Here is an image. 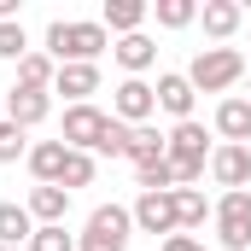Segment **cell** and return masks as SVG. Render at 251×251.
<instances>
[{
  "instance_id": "obj_15",
  "label": "cell",
  "mask_w": 251,
  "mask_h": 251,
  "mask_svg": "<svg viewBox=\"0 0 251 251\" xmlns=\"http://www.w3.org/2000/svg\"><path fill=\"white\" fill-rule=\"evenodd\" d=\"M29 216H35L41 228H64V216H70V193H64V187H35V193H29Z\"/></svg>"
},
{
  "instance_id": "obj_7",
  "label": "cell",
  "mask_w": 251,
  "mask_h": 251,
  "mask_svg": "<svg viewBox=\"0 0 251 251\" xmlns=\"http://www.w3.org/2000/svg\"><path fill=\"white\" fill-rule=\"evenodd\" d=\"M152 111H158V94H152L140 76H128L123 88H117V100H111V117H117V123H128V128H140Z\"/></svg>"
},
{
  "instance_id": "obj_10",
  "label": "cell",
  "mask_w": 251,
  "mask_h": 251,
  "mask_svg": "<svg viewBox=\"0 0 251 251\" xmlns=\"http://www.w3.org/2000/svg\"><path fill=\"white\" fill-rule=\"evenodd\" d=\"M216 134H222V146H246L251 140V100L246 94H234V100L216 105Z\"/></svg>"
},
{
  "instance_id": "obj_16",
  "label": "cell",
  "mask_w": 251,
  "mask_h": 251,
  "mask_svg": "<svg viewBox=\"0 0 251 251\" xmlns=\"http://www.w3.org/2000/svg\"><path fill=\"white\" fill-rule=\"evenodd\" d=\"M199 18H204V35H210V41H228V35L240 29V18H246V12H240V0H204V6H199Z\"/></svg>"
},
{
  "instance_id": "obj_26",
  "label": "cell",
  "mask_w": 251,
  "mask_h": 251,
  "mask_svg": "<svg viewBox=\"0 0 251 251\" xmlns=\"http://www.w3.org/2000/svg\"><path fill=\"white\" fill-rule=\"evenodd\" d=\"M88 181H94V158H88V152H70V158H64V176H59V187L70 193V187H88Z\"/></svg>"
},
{
  "instance_id": "obj_21",
  "label": "cell",
  "mask_w": 251,
  "mask_h": 251,
  "mask_svg": "<svg viewBox=\"0 0 251 251\" xmlns=\"http://www.w3.org/2000/svg\"><path fill=\"white\" fill-rule=\"evenodd\" d=\"M53 76H59V64L47 59L41 47L18 59V88H41V94H53Z\"/></svg>"
},
{
  "instance_id": "obj_2",
  "label": "cell",
  "mask_w": 251,
  "mask_h": 251,
  "mask_svg": "<svg viewBox=\"0 0 251 251\" xmlns=\"http://www.w3.org/2000/svg\"><path fill=\"white\" fill-rule=\"evenodd\" d=\"M193 94H228L234 82H246V53L240 47H204L187 70Z\"/></svg>"
},
{
  "instance_id": "obj_6",
  "label": "cell",
  "mask_w": 251,
  "mask_h": 251,
  "mask_svg": "<svg viewBox=\"0 0 251 251\" xmlns=\"http://www.w3.org/2000/svg\"><path fill=\"white\" fill-rule=\"evenodd\" d=\"M134 228L140 234H164V240L181 234L176 228V193H140L134 199Z\"/></svg>"
},
{
  "instance_id": "obj_1",
  "label": "cell",
  "mask_w": 251,
  "mask_h": 251,
  "mask_svg": "<svg viewBox=\"0 0 251 251\" xmlns=\"http://www.w3.org/2000/svg\"><path fill=\"white\" fill-rule=\"evenodd\" d=\"M111 47V35H105V24H76V18H59V24H47V59L53 64H94L100 53Z\"/></svg>"
},
{
  "instance_id": "obj_12",
  "label": "cell",
  "mask_w": 251,
  "mask_h": 251,
  "mask_svg": "<svg viewBox=\"0 0 251 251\" xmlns=\"http://www.w3.org/2000/svg\"><path fill=\"white\" fill-rule=\"evenodd\" d=\"M53 94H64L70 105H88V94H100V64H59Z\"/></svg>"
},
{
  "instance_id": "obj_29",
  "label": "cell",
  "mask_w": 251,
  "mask_h": 251,
  "mask_svg": "<svg viewBox=\"0 0 251 251\" xmlns=\"http://www.w3.org/2000/svg\"><path fill=\"white\" fill-rule=\"evenodd\" d=\"M128 134H134V128L111 117V128H105V140H100V152H105V158H123V152H128Z\"/></svg>"
},
{
  "instance_id": "obj_17",
  "label": "cell",
  "mask_w": 251,
  "mask_h": 251,
  "mask_svg": "<svg viewBox=\"0 0 251 251\" xmlns=\"http://www.w3.org/2000/svg\"><path fill=\"white\" fill-rule=\"evenodd\" d=\"M164 152H170V134H158L152 123H140L134 134H128V152H123V158L134 164V170H146V164H158Z\"/></svg>"
},
{
  "instance_id": "obj_24",
  "label": "cell",
  "mask_w": 251,
  "mask_h": 251,
  "mask_svg": "<svg viewBox=\"0 0 251 251\" xmlns=\"http://www.w3.org/2000/svg\"><path fill=\"white\" fill-rule=\"evenodd\" d=\"M134 181H140V193H176V170H170V158H158V164L134 170Z\"/></svg>"
},
{
  "instance_id": "obj_28",
  "label": "cell",
  "mask_w": 251,
  "mask_h": 251,
  "mask_svg": "<svg viewBox=\"0 0 251 251\" xmlns=\"http://www.w3.org/2000/svg\"><path fill=\"white\" fill-rule=\"evenodd\" d=\"M24 251H76V234H64V228H35V240Z\"/></svg>"
},
{
  "instance_id": "obj_4",
  "label": "cell",
  "mask_w": 251,
  "mask_h": 251,
  "mask_svg": "<svg viewBox=\"0 0 251 251\" xmlns=\"http://www.w3.org/2000/svg\"><path fill=\"white\" fill-rule=\"evenodd\" d=\"M216 240L228 251L251 246V193H222L216 199Z\"/></svg>"
},
{
  "instance_id": "obj_19",
  "label": "cell",
  "mask_w": 251,
  "mask_h": 251,
  "mask_svg": "<svg viewBox=\"0 0 251 251\" xmlns=\"http://www.w3.org/2000/svg\"><path fill=\"white\" fill-rule=\"evenodd\" d=\"M111 53H117V64H123L128 76H140V70H152V64H158V41H152V35H123Z\"/></svg>"
},
{
  "instance_id": "obj_3",
  "label": "cell",
  "mask_w": 251,
  "mask_h": 251,
  "mask_svg": "<svg viewBox=\"0 0 251 251\" xmlns=\"http://www.w3.org/2000/svg\"><path fill=\"white\" fill-rule=\"evenodd\" d=\"M128 234H134V210L100 204V210L88 216V228L76 234V251H128Z\"/></svg>"
},
{
  "instance_id": "obj_25",
  "label": "cell",
  "mask_w": 251,
  "mask_h": 251,
  "mask_svg": "<svg viewBox=\"0 0 251 251\" xmlns=\"http://www.w3.org/2000/svg\"><path fill=\"white\" fill-rule=\"evenodd\" d=\"M152 12H158V24H164V29H187L193 18H199V6H193V0H158Z\"/></svg>"
},
{
  "instance_id": "obj_30",
  "label": "cell",
  "mask_w": 251,
  "mask_h": 251,
  "mask_svg": "<svg viewBox=\"0 0 251 251\" xmlns=\"http://www.w3.org/2000/svg\"><path fill=\"white\" fill-rule=\"evenodd\" d=\"M164 251H210V246H204V240H193V234H170Z\"/></svg>"
},
{
  "instance_id": "obj_9",
  "label": "cell",
  "mask_w": 251,
  "mask_h": 251,
  "mask_svg": "<svg viewBox=\"0 0 251 251\" xmlns=\"http://www.w3.org/2000/svg\"><path fill=\"white\" fill-rule=\"evenodd\" d=\"M164 158H176V164H210V134H204V123L199 117H187V123L170 128V152Z\"/></svg>"
},
{
  "instance_id": "obj_20",
  "label": "cell",
  "mask_w": 251,
  "mask_h": 251,
  "mask_svg": "<svg viewBox=\"0 0 251 251\" xmlns=\"http://www.w3.org/2000/svg\"><path fill=\"white\" fill-rule=\"evenodd\" d=\"M35 240V216H29V204H0V246H29Z\"/></svg>"
},
{
  "instance_id": "obj_11",
  "label": "cell",
  "mask_w": 251,
  "mask_h": 251,
  "mask_svg": "<svg viewBox=\"0 0 251 251\" xmlns=\"http://www.w3.org/2000/svg\"><path fill=\"white\" fill-rule=\"evenodd\" d=\"M47 111H53V100H47L41 88H12V94H6V123H18V128L47 123Z\"/></svg>"
},
{
  "instance_id": "obj_31",
  "label": "cell",
  "mask_w": 251,
  "mask_h": 251,
  "mask_svg": "<svg viewBox=\"0 0 251 251\" xmlns=\"http://www.w3.org/2000/svg\"><path fill=\"white\" fill-rule=\"evenodd\" d=\"M0 251H18V246H0Z\"/></svg>"
},
{
  "instance_id": "obj_13",
  "label": "cell",
  "mask_w": 251,
  "mask_h": 251,
  "mask_svg": "<svg viewBox=\"0 0 251 251\" xmlns=\"http://www.w3.org/2000/svg\"><path fill=\"white\" fill-rule=\"evenodd\" d=\"M152 94H158V111H170L176 123H187V117H193V100H199V94H193V82H187V76H176V70H164Z\"/></svg>"
},
{
  "instance_id": "obj_23",
  "label": "cell",
  "mask_w": 251,
  "mask_h": 251,
  "mask_svg": "<svg viewBox=\"0 0 251 251\" xmlns=\"http://www.w3.org/2000/svg\"><path fill=\"white\" fill-rule=\"evenodd\" d=\"M18 158H29V128L0 117V164H18Z\"/></svg>"
},
{
  "instance_id": "obj_27",
  "label": "cell",
  "mask_w": 251,
  "mask_h": 251,
  "mask_svg": "<svg viewBox=\"0 0 251 251\" xmlns=\"http://www.w3.org/2000/svg\"><path fill=\"white\" fill-rule=\"evenodd\" d=\"M24 53H35L29 35H24V24H0V59H24Z\"/></svg>"
},
{
  "instance_id": "obj_8",
  "label": "cell",
  "mask_w": 251,
  "mask_h": 251,
  "mask_svg": "<svg viewBox=\"0 0 251 251\" xmlns=\"http://www.w3.org/2000/svg\"><path fill=\"white\" fill-rule=\"evenodd\" d=\"M210 176H216V187L246 193V181H251V146H216V152H210Z\"/></svg>"
},
{
  "instance_id": "obj_18",
  "label": "cell",
  "mask_w": 251,
  "mask_h": 251,
  "mask_svg": "<svg viewBox=\"0 0 251 251\" xmlns=\"http://www.w3.org/2000/svg\"><path fill=\"white\" fill-rule=\"evenodd\" d=\"M146 12H152L146 0H105V18H100V24H105V35H111V29H117V35H140Z\"/></svg>"
},
{
  "instance_id": "obj_5",
  "label": "cell",
  "mask_w": 251,
  "mask_h": 251,
  "mask_svg": "<svg viewBox=\"0 0 251 251\" xmlns=\"http://www.w3.org/2000/svg\"><path fill=\"white\" fill-rule=\"evenodd\" d=\"M105 128H111V117H105L94 100H88V105H70V111H64V146H70V152H100Z\"/></svg>"
},
{
  "instance_id": "obj_22",
  "label": "cell",
  "mask_w": 251,
  "mask_h": 251,
  "mask_svg": "<svg viewBox=\"0 0 251 251\" xmlns=\"http://www.w3.org/2000/svg\"><path fill=\"white\" fill-rule=\"evenodd\" d=\"M204 216H216V204H204V193L176 187V228H204Z\"/></svg>"
},
{
  "instance_id": "obj_32",
  "label": "cell",
  "mask_w": 251,
  "mask_h": 251,
  "mask_svg": "<svg viewBox=\"0 0 251 251\" xmlns=\"http://www.w3.org/2000/svg\"><path fill=\"white\" fill-rule=\"evenodd\" d=\"M246 100H251V94H246Z\"/></svg>"
},
{
  "instance_id": "obj_14",
  "label": "cell",
  "mask_w": 251,
  "mask_h": 251,
  "mask_svg": "<svg viewBox=\"0 0 251 251\" xmlns=\"http://www.w3.org/2000/svg\"><path fill=\"white\" fill-rule=\"evenodd\" d=\"M64 158H70V146H64V140H35V146H29V170H35V181H41V187H59Z\"/></svg>"
}]
</instances>
